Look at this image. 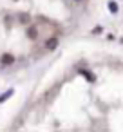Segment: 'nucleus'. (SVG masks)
<instances>
[{
  "mask_svg": "<svg viewBox=\"0 0 123 132\" xmlns=\"http://www.w3.org/2000/svg\"><path fill=\"white\" fill-rule=\"evenodd\" d=\"M0 62H2V65H11V63L15 62V56L7 53V54H4V56H2V60H0Z\"/></svg>",
  "mask_w": 123,
  "mask_h": 132,
  "instance_id": "f257e3e1",
  "label": "nucleus"
},
{
  "mask_svg": "<svg viewBox=\"0 0 123 132\" xmlns=\"http://www.w3.org/2000/svg\"><path fill=\"white\" fill-rule=\"evenodd\" d=\"M27 35H29V38H36V29H35V27H29Z\"/></svg>",
  "mask_w": 123,
  "mask_h": 132,
  "instance_id": "423d86ee",
  "label": "nucleus"
},
{
  "mask_svg": "<svg viewBox=\"0 0 123 132\" xmlns=\"http://www.w3.org/2000/svg\"><path fill=\"white\" fill-rule=\"evenodd\" d=\"M74 2H81V0H74Z\"/></svg>",
  "mask_w": 123,
  "mask_h": 132,
  "instance_id": "0eeeda50",
  "label": "nucleus"
},
{
  "mask_svg": "<svg viewBox=\"0 0 123 132\" xmlns=\"http://www.w3.org/2000/svg\"><path fill=\"white\" fill-rule=\"evenodd\" d=\"M45 47H47L49 51L56 49V47H58V38H49V40H47V44H45Z\"/></svg>",
  "mask_w": 123,
  "mask_h": 132,
  "instance_id": "f03ea898",
  "label": "nucleus"
},
{
  "mask_svg": "<svg viewBox=\"0 0 123 132\" xmlns=\"http://www.w3.org/2000/svg\"><path fill=\"white\" fill-rule=\"evenodd\" d=\"M13 94H15V89H7L4 94H0V103H4V101H6L9 96H13Z\"/></svg>",
  "mask_w": 123,
  "mask_h": 132,
  "instance_id": "20e7f679",
  "label": "nucleus"
},
{
  "mask_svg": "<svg viewBox=\"0 0 123 132\" xmlns=\"http://www.w3.org/2000/svg\"><path fill=\"white\" fill-rule=\"evenodd\" d=\"M109 9H110V13L116 15V13H118V4H116V2H109Z\"/></svg>",
  "mask_w": 123,
  "mask_h": 132,
  "instance_id": "39448f33",
  "label": "nucleus"
},
{
  "mask_svg": "<svg viewBox=\"0 0 123 132\" xmlns=\"http://www.w3.org/2000/svg\"><path fill=\"white\" fill-rule=\"evenodd\" d=\"M78 72H80V74H81V76H85V78H87V80H89V81H94V80H96V76H94V74H92V72H89V71H87V69H80V71H78Z\"/></svg>",
  "mask_w": 123,
  "mask_h": 132,
  "instance_id": "7ed1b4c3",
  "label": "nucleus"
}]
</instances>
